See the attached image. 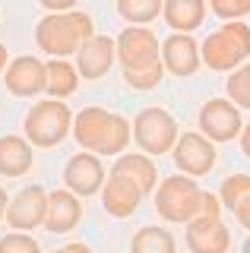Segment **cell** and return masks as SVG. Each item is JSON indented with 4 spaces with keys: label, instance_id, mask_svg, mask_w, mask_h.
Masks as SVG:
<instances>
[{
    "label": "cell",
    "instance_id": "4",
    "mask_svg": "<svg viewBox=\"0 0 250 253\" xmlns=\"http://www.w3.org/2000/svg\"><path fill=\"white\" fill-rule=\"evenodd\" d=\"M155 212L165 221L187 225L203 212V190L190 174H171L155 187Z\"/></svg>",
    "mask_w": 250,
    "mask_h": 253
},
{
    "label": "cell",
    "instance_id": "11",
    "mask_svg": "<svg viewBox=\"0 0 250 253\" xmlns=\"http://www.w3.org/2000/svg\"><path fill=\"white\" fill-rule=\"evenodd\" d=\"M44 209H48V193L42 184L22 187L6 206V225L13 231H32V228L44 225Z\"/></svg>",
    "mask_w": 250,
    "mask_h": 253
},
{
    "label": "cell",
    "instance_id": "9",
    "mask_svg": "<svg viewBox=\"0 0 250 253\" xmlns=\"http://www.w3.org/2000/svg\"><path fill=\"white\" fill-rule=\"evenodd\" d=\"M171 155H174L177 171L190 177H203L215 168V142L203 133H181Z\"/></svg>",
    "mask_w": 250,
    "mask_h": 253
},
{
    "label": "cell",
    "instance_id": "25",
    "mask_svg": "<svg viewBox=\"0 0 250 253\" xmlns=\"http://www.w3.org/2000/svg\"><path fill=\"white\" fill-rule=\"evenodd\" d=\"M162 76H165V63L162 60H155L143 70H124V83H127L130 89H139V92L155 89V85L162 83Z\"/></svg>",
    "mask_w": 250,
    "mask_h": 253
},
{
    "label": "cell",
    "instance_id": "26",
    "mask_svg": "<svg viewBox=\"0 0 250 253\" xmlns=\"http://www.w3.org/2000/svg\"><path fill=\"white\" fill-rule=\"evenodd\" d=\"M247 193H250V174H231V177H225L222 193H218L222 209H231V212H234V206L244 200Z\"/></svg>",
    "mask_w": 250,
    "mask_h": 253
},
{
    "label": "cell",
    "instance_id": "20",
    "mask_svg": "<svg viewBox=\"0 0 250 253\" xmlns=\"http://www.w3.org/2000/svg\"><path fill=\"white\" fill-rule=\"evenodd\" d=\"M162 16L171 32H193L206 19V0H165Z\"/></svg>",
    "mask_w": 250,
    "mask_h": 253
},
{
    "label": "cell",
    "instance_id": "10",
    "mask_svg": "<svg viewBox=\"0 0 250 253\" xmlns=\"http://www.w3.org/2000/svg\"><path fill=\"white\" fill-rule=\"evenodd\" d=\"M143 187L136 184L130 174L124 171H108L105 177V187H101V206H105L108 215L114 218H130L133 212L139 209V203H143Z\"/></svg>",
    "mask_w": 250,
    "mask_h": 253
},
{
    "label": "cell",
    "instance_id": "21",
    "mask_svg": "<svg viewBox=\"0 0 250 253\" xmlns=\"http://www.w3.org/2000/svg\"><path fill=\"white\" fill-rule=\"evenodd\" d=\"M114 171H124L143 187V193L149 196L155 187H159V168L152 165V158L146 152H127V155H117Z\"/></svg>",
    "mask_w": 250,
    "mask_h": 253
},
{
    "label": "cell",
    "instance_id": "27",
    "mask_svg": "<svg viewBox=\"0 0 250 253\" xmlns=\"http://www.w3.org/2000/svg\"><path fill=\"white\" fill-rule=\"evenodd\" d=\"M0 253H42V247L29 231H10L0 237Z\"/></svg>",
    "mask_w": 250,
    "mask_h": 253
},
{
    "label": "cell",
    "instance_id": "7",
    "mask_svg": "<svg viewBox=\"0 0 250 253\" xmlns=\"http://www.w3.org/2000/svg\"><path fill=\"white\" fill-rule=\"evenodd\" d=\"M114 44H117L121 70H143L155 60H162V42L146 26H127L114 38Z\"/></svg>",
    "mask_w": 250,
    "mask_h": 253
},
{
    "label": "cell",
    "instance_id": "22",
    "mask_svg": "<svg viewBox=\"0 0 250 253\" xmlns=\"http://www.w3.org/2000/svg\"><path fill=\"white\" fill-rule=\"evenodd\" d=\"M130 253H177V244H174V234H171L168 228L146 225L133 234Z\"/></svg>",
    "mask_w": 250,
    "mask_h": 253
},
{
    "label": "cell",
    "instance_id": "35",
    "mask_svg": "<svg viewBox=\"0 0 250 253\" xmlns=\"http://www.w3.org/2000/svg\"><path fill=\"white\" fill-rule=\"evenodd\" d=\"M6 63H10V54H6V47L0 44V73H3V70H6Z\"/></svg>",
    "mask_w": 250,
    "mask_h": 253
},
{
    "label": "cell",
    "instance_id": "24",
    "mask_svg": "<svg viewBox=\"0 0 250 253\" xmlns=\"http://www.w3.org/2000/svg\"><path fill=\"white\" fill-rule=\"evenodd\" d=\"M225 89H228V98H231L238 108H250V60L241 63L238 70H231Z\"/></svg>",
    "mask_w": 250,
    "mask_h": 253
},
{
    "label": "cell",
    "instance_id": "12",
    "mask_svg": "<svg viewBox=\"0 0 250 253\" xmlns=\"http://www.w3.org/2000/svg\"><path fill=\"white\" fill-rule=\"evenodd\" d=\"M105 165H101V158L95 152H76L70 162L64 165V184L67 190H73L76 196H95L101 187H105Z\"/></svg>",
    "mask_w": 250,
    "mask_h": 253
},
{
    "label": "cell",
    "instance_id": "15",
    "mask_svg": "<svg viewBox=\"0 0 250 253\" xmlns=\"http://www.w3.org/2000/svg\"><path fill=\"white\" fill-rule=\"evenodd\" d=\"M3 83L10 95H19V98H32V95L44 92V63L35 57V54H26V57H16L6 63L3 70Z\"/></svg>",
    "mask_w": 250,
    "mask_h": 253
},
{
    "label": "cell",
    "instance_id": "14",
    "mask_svg": "<svg viewBox=\"0 0 250 253\" xmlns=\"http://www.w3.org/2000/svg\"><path fill=\"white\" fill-rule=\"evenodd\" d=\"M162 63H165V73L171 76H193L200 70V44L190 32H171L162 42Z\"/></svg>",
    "mask_w": 250,
    "mask_h": 253
},
{
    "label": "cell",
    "instance_id": "3",
    "mask_svg": "<svg viewBox=\"0 0 250 253\" xmlns=\"http://www.w3.org/2000/svg\"><path fill=\"white\" fill-rule=\"evenodd\" d=\"M200 57L215 73H231L250 60V26L241 19L225 22L222 29L209 32L200 47Z\"/></svg>",
    "mask_w": 250,
    "mask_h": 253
},
{
    "label": "cell",
    "instance_id": "29",
    "mask_svg": "<svg viewBox=\"0 0 250 253\" xmlns=\"http://www.w3.org/2000/svg\"><path fill=\"white\" fill-rule=\"evenodd\" d=\"M203 215H222V200L206 190H203Z\"/></svg>",
    "mask_w": 250,
    "mask_h": 253
},
{
    "label": "cell",
    "instance_id": "34",
    "mask_svg": "<svg viewBox=\"0 0 250 253\" xmlns=\"http://www.w3.org/2000/svg\"><path fill=\"white\" fill-rule=\"evenodd\" d=\"M6 206H10V196H6V190L0 187V218H6Z\"/></svg>",
    "mask_w": 250,
    "mask_h": 253
},
{
    "label": "cell",
    "instance_id": "5",
    "mask_svg": "<svg viewBox=\"0 0 250 253\" xmlns=\"http://www.w3.org/2000/svg\"><path fill=\"white\" fill-rule=\"evenodd\" d=\"M70 130H73V114H70V108L60 98L35 101L26 114V124H22L26 139L38 149L60 146V142L70 136Z\"/></svg>",
    "mask_w": 250,
    "mask_h": 253
},
{
    "label": "cell",
    "instance_id": "1",
    "mask_svg": "<svg viewBox=\"0 0 250 253\" xmlns=\"http://www.w3.org/2000/svg\"><path fill=\"white\" fill-rule=\"evenodd\" d=\"M73 139L85 152L98 155H121L133 139V124L108 108H83L73 117Z\"/></svg>",
    "mask_w": 250,
    "mask_h": 253
},
{
    "label": "cell",
    "instance_id": "30",
    "mask_svg": "<svg viewBox=\"0 0 250 253\" xmlns=\"http://www.w3.org/2000/svg\"><path fill=\"white\" fill-rule=\"evenodd\" d=\"M234 218L241 221V228H247V231H250V193L234 206Z\"/></svg>",
    "mask_w": 250,
    "mask_h": 253
},
{
    "label": "cell",
    "instance_id": "31",
    "mask_svg": "<svg viewBox=\"0 0 250 253\" xmlns=\"http://www.w3.org/2000/svg\"><path fill=\"white\" fill-rule=\"evenodd\" d=\"M38 3H42L44 10H51V13H70L76 6V0H38Z\"/></svg>",
    "mask_w": 250,
    "mask_h": 253
},
{
    "label": "cell",
    "instance_id": "13",
    "mask_svg": "<svg viewBox=\"0 0 250 253\" xmlns=\"http://www.w3.org/2000/svg\"><path fill=\"white\" fill-rule=\"evenodd\" d=\"M187 247L190 253H228L231 231L225 228L222 215H200L187 221Z\"/></svg>",
    "mask_w": 250,
    "mask_h": 253
},
{
    "label": "cell",
    "instance_id": "32",
    "mask_svg": "<svg viewBox=\"0 0 250 253\" xmlns=\"http://www.w3.org/2000/svg\"><path fill=\"white\" fill-rule=\"evenodd\" d=\"M241 152L250 158V124L244 126V130H241Z\"/></svg>",
    "mask_w": 250,
    "mask_h": 253
},
{
    "label": "cell",
    "instance_id": "23",
    "mask_svg": "<svg viewBox=\"0 0 250 253\" xmlns=\"http://www.w3.org/2000/svg\"><path fill=\"white\" fill-rule=\"evenodd\" d=\"M165 0H117V13L130 26H149L155 16H162Z\"/></svg>",
    "mask_w": 250,
    "mask_h": 253
},
{
    "label": "cell",
    "instance_id": "33",
    "mask_svg": "<svg viewBox=\"0 0 250 253\" xmlns=\"http://www.w3.org/2000/svg\"><path fill=\"white\" fill-rule=\"evenodd\" d=\"M54 253H92L85 244H67V247H60V250H54Z\"/></svg>",
    "mask_w": 250,
    "mask_h": 253
},
{
    "label": "cell",
    "instance_id": "18",
    "mask_svg": "<svg viewBox=\"0 0 250 253\" xmlns=\"http://www.w3.org/2000/svg\"><path fill=\"white\" fill-rule=\"evenodd\" d=\"M26 136H0V174L3 177H26L32 171L35 152Z\"/></svg>",
    "mask_w": 250,
    "mask_h": 253
},
{
    "label": "cell",
    "instance_id": "19",
    "mask_svg": "<svg viewBox=\"0 0 250 253\" xmlns=\"http://www.w3.org/2000/svg\"><path fill=\"white\" fill-rule=\"evenodd\" d=\"M80 70L73 67L67 57H54L44 63V92L51 98H70L76 89H80Z\"/></svg>",
    "mask_w": 250,
    "mask_h": 253
},
{
    "label": "cell",
    "instance_id": "36",
    "mask_svg": "<svg viewBox=\"0 0 250 253\" xmlns=\"http://www.w3.org/2000/svg\"><path fill=\"white\" fill-rule=\"evenodd\" d=\"M241 253H250V234H247V241H244V250Z\"/></svg>",
    "mask_w": 250,
    "mask_h": 253
},
{
    "label": "cell",
    "instance_id": "28",
    "mask_svg": "<svg viewBox=\"0 0 250 253\" xmlns=\"http://www.w3.org/2000/svg\"><path fill=\"white\" fill-rule=\"evenodd\" d=\"M209 6H212L215 16H222V19H228V22L250 13V0H209Z\"/></svg>",
    "mask_w": 250,
    "mask_h": 253
},
{
    "label": "cell",
    "instance_id": "17",
    "mask_svg": "<svg viewBox=\"0 0 250 253\" xmlns=\"http://www.w3.org/2000/svg\"><path fill=\"white\" fill-rule=\"evenodd\" d=\"M83 203L73 190H54L48 193V209H44V228L51 234H67L80 225Z\"/></svg>",
    "mask_w": 250,
    "mask_h": 253
},
{
    "label": "cell",
    "instance_id": "2",
    "mask_svg": "<svg viewBox=\"0 0 250 253\" xmlns=\"http://www.w3.org/2000/svg\"><path fill=\"white\" fill-rule=\"evenodd\" d=\"M95 35L92 16L70 10V13H51L35 26V44L38 51L51 54V57H73L80 47Z\"/></svg>",
    "mask_w": 250,
    "mask_h": 253
},
{
    "label": "cell",
    "instance_id": "16",
    "mask_svg": "<svg viewBox=\"0 0 250 253\" xmlns=\"http://www.w3.org/2000/svg\"><path fill=\"white\" fill-rule=\"evenodd\" d=\"M117 60V44L111 35H92L80 51H76V70L83 79H101Z\"/></svg>",
    "mask_w": 250,
    "mask_h": 253
},
{
    "label": "cell",
    "instance_id": "8",
    "mask_svg": "<svg viewBox=\"0 0 250 253\" xmlns=\"http://www.w3.org/2000/svg\"><path fill=\"white\" fill-rule=\"evenodd\" d=\"M244 121H241V108L231 98H212L200 108V133L212 142H231L241 136Z\"/></svg>",
    "mask_w": 250,
    "mask_h": 253
},
{
    "label": "cell",
    "instance_id": "6",
    "mask_svg": "<svg viewBox=\"0 0 250 253\" xmlns=\"http://www.w3.org/2000/svg\"><path fill=\"white\" fill-rule=\"evenodd\" d=\"M177 124L165 108H143L133 121V139L149 155H168L177 142Z\"/></svg>",
    "mask_w": 250,
    "mask_h": 253
}]
</instances>
